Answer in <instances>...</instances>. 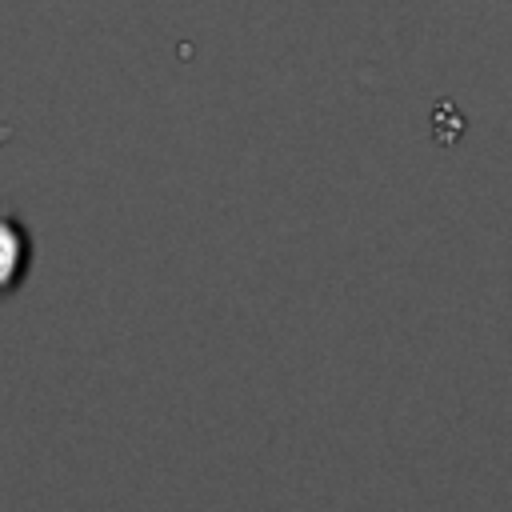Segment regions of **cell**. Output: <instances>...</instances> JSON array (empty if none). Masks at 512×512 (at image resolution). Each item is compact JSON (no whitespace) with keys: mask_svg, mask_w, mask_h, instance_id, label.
Wrapping results in <instances>:
<instances>
[{"mask_svg":"<svg viewBox=\"0 0 512 512\" xmlns=\"http://www.w3.org/2000/svg\"><path fill=\"white\" fill-rule=\"evenodd\" d=\"M28 268V232L0 204V292H12Z\"/></svg>","mask_w":512,"mask_h":512,"instance_id":"obj_1","label":"cell"},{"mask_svg":"<svg viewBox=\"0 0 512 512\" xmlns=\"http://www.w3.org/2000/svg\"><path fill=\"white\" fill-rule=\"evenodd\" d=\"M12 132H16V128H12V124H4V120H0V148H4V144H8V140H12Z\"/></svg>","mask_w":512,"mask_h":512,"instance_id":"obj_2","label":"cell"}]
</instances>
